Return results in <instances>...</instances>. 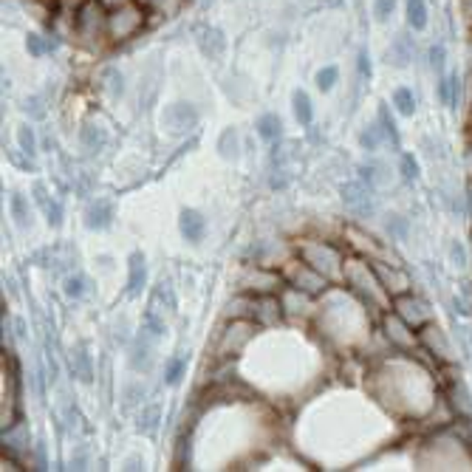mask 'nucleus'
<instances>
[{
	"instance_id": "nucleus-23",
	"label": "nucleus",
	"mask_w": 472,
	"mask_h": 472,
	"mask_svg": "<svg viewBox=\"0 0 472 472\" xmlns=\"http://www.w3.org/2000/svg\"><path fill=\"white\" fill-rule=\"evenodd\" d=\"M181 371H184V359L170 362V368H167V382H170V385H176V382L181 379Z\"/></svg>"
},
{
	"instance_id": "nucleus-5",
	"label": "nucleus",
	"mask_w": 472,
	"mask_h": 472,
	"mask_svg": "<svg viewBox=\"0 0 472 472\" xmlns=\"http://www.w3.org/2000/svg\"><path fill=\"white\" fill-rule=\"evenodd\" d=\"M373 275L379 278V286L382 289H387L393 297H399V294H404V292H408V278H404V275H399V272H387V269L385 266H373Z\"/></svg>"
},
{
	"instance_id": "nucleus-11",
	"label": "nucleus",
	"mask_w": 472,
	"mask_h": 472,
	"mask_svg": "<svg viewBox=\"0 0 472 472\" xmlns=\"http://www.w3.org/2000/svg\"><path fill=\"white\" fill-rule=\"evenodd\" d=\"M317 249V257H311V255H306L308 257V263L317 269V272H331V269L336 266V252L334 249H328V246H314Z\"/></svg>"
},
{
	"instance_id": "nucleus-7",
	"label": "nucleus",
	"mask_w": 472,
	"mask_h": 472,
	"mask_svg": "<svg viewBox=\"0 0 472 472\" xmlns=\"http://www.w3.org/2000/svg\"><path fill=\"white\" fill-rule=\"evenodd\" d=\"M385 328H387V336L393 343H399V345H413V334H408V322H404L399 314H387L385 317Z\"/></svg>"
},
{
	"instance_id": "nucleus-18",
	"label": "nucleus",
	"mask_w": 472,
	"mask_h": 472,
	"mask_svg": "<svg viewBox=\"0 0 472 472\" xmlns=\"http://www.w3.org/2000/svg\"><path fill=\"white\" fill-rule=\"evenodd\" d=\"M393 9H396V0H376V3H373V15H376L379 23H387L390 15H393Z\"/></svg>"
},
{
	"instance_id": "nucleus-15",
	"label": "nucleus",
	"mask_w": 472,
	"mask_h": 472,
	"mask_svg": "<svg viewBox=\"0 0 472 472\" xmlns=\"http://www.w3.org/2000/svg\"><path fill=\"white\" fill-rule=\"evenodd\" d=\"M393 105L399 108V113L413 116V113H416V96H413V91H410V88H399V91L393 94Z\"/></svg>"
},
{
	"instance_id": "nucleus-14",
	"label": "nucleus",
	"mask_w": 472,
	"mask_h": 472,
	"mask_svg": "<svg viewBox=\"0 0 472 472\" xmlns=\"http://www.w3.org/2000/svg\"><path fill=\"white\" fill-rule=\"evenodd\" d=\"M294 116H297L300 124H311V119H314V108H311V99H308L306 91L294 94Z\"/></svg>"
},
{
	"instance_id": "nucleus-6",
	"label": "nucleus",
	"mask_w": 472,
	"mask_h": 472,
	"mask_svg": "<svg viewBox=\"0 0 472 472\" xmlns=\"http://www.w3.org/2000/svg\"><path fill=\"white\" fill-rule=\"evenodd\" d=\"M322 286H325V278H322V272H317L314 266H311V269L300 266L297 272H294V289H303V292L314 294V292H320Z\"/></svg>"
},
{
	"instance_id": "nucleus-10",
	"label": "nucleus",
	"mask_w": 472,
	"mask_h": 472,
	"mask_svg": "<svg viewBox=\"0 0 472 472\" xmlns=\"http://www.w3.org/2000/svg\"><path fill=\"white\" fill-rule=\"evenodd\" d=\"M408 26L422 31L427 26V3L424 0H408Z\"/></svg>"
},
{
	"instance_id": "nucleus-24",
	"label": "nucleus",
	"mask_w": 472,
	"mask_h": 472,
	"mask_svg": "<svg viewBox=\"0 0 472 472\" xmlns=\"http://www.w3.org/2000/svg\"><path fill=\"white\" fill-rule=\"evenodd\" d=\"M379 119L385 124V133H387V136H393V142H396V124H393V119H387V108L379 110Z\"/></svg>"
},
{
	"instance_id": "nucleus-25",
	"label": "nucleus",
	"mask_w": 472,
	"mask_h": 472,
	"mask_svg": "<svg viewBox=\"0 0 472 472\" xmlns=\"http://www.w3.org/2000/svg\"><path fill=\"white\" fill-rule=\"evenodd\" d=\"M12 210H15L17 221H20V224H26V210H23V198H20V195H15V198H12Z\"/></svg>"
},
{
	"instance_id": "nucleus-17",
	"label": "nucleus",
	"mask_w": 472,
	"mask_h": 472,
	"mask_svg": "<svg viewBox=\"0 0 472 472\" xmlns=\"http://www.w3.org/2000/svg\"><path fill=\"white\" fill-rule=\"evenodd\" d=\"M336 77H340V71H336L334 65H325L322 71H317V88L320 91H331L334 83H336Z\"/></svg>"
},
{
	"instance_id": "nucleus-19",
	"label": "nucleus",
	"mask_w": 472,
	"mask_h": 472,
	"mask_svg": "<svg viewBox=\"0 0 472 472\" xmlns=\"http://www.w3.org/2000/svg\"><path fill=\"white\" fill-rule=\"evenodd\" d=\"M401 176L408 178V181L419 176V164H416V159H413L410 153H404V156H401Z\"/></svg>"
},
{
	"instance_id": "nucleus-8",
	"label": "nucleus",
	"mask_w": 472,
	"mask_h": 472,
	"mask_svg": "<svg viewBox=\"0 0 472 472\" xmlns=\"http://www.w3.org/2000/svg\"><path fill=\"white\" fill-rule=\"evenodd\" d=\"M387 57L393 59V65H399V69H404L410 59H413V40L408 34H399L387 51Z\"/></svg>"
},
{
	"instance_id": "nucleus-29",
	"label": "nucleus",
	"mask_w": 472,
	"mask_h": 472,
	"mask_svg": "<svg viewBox=\"0 0 472 472\" xmlns=\"http://www.w3.org/2000/svg\"><path fill=\"white\" fill-rule=\"evenodd\" d=\"M20 142H23V148L31 150V133H29V130H20Z\"/></svg>"
},
{
	"instance_id": "nucleus-16",
	"label": "nucleus",
	"mask_w": 472,
	"mask_h": 472,
	"mask_svg": "<svg viewBox=\"0 0 472 472\" xmlns=\"http://www.w3.org/2000/svg\"><path fill=\"white\" fill-rule=\"evenodd\" d=\"M455 94H458V77H455V74H452V77H444V80L438 83V99H441V105L452 108V105H455Z\"/></svg>"
},
{
	"instance_id": "nucleus-3",
	"label": "nucleus",
	"mask_w": 472,
	"mask_h": 472,
	"mask_svg": "<svg viewBox=\"0 0 472 472\" xmlns=\"http://www.w3.org/2000/svg\"><path fill=\"white\" fill-rule=\"evenodd\" d=\"M450 404H452V410L458 413V419H472V399H469V390L461 379H455L450 385Z\"/></svg>"
},
{
	"instance_id": "nucleus-22",
	"label": "nucleus",
	"mask_w": 472,
	"mask_h": 472,
	"mask_svg": "<svg viewBox=\"0 0 472 472\" xmlns=\"http://www.w3.org/2000/svg\"><path fill=\"white\" fill-rule=\"evenodd\" d=\"M357 65H359V77H362V80H371V57H368V51H359Z\"/></svg>"
},
{
	"instance_id": "nucleus-21",
	"label": "nucleus",
	"mask_w": 472,
	"mask_h": 472,
	"mask_svg": "<svg viewBox=\"0 0 472 472\" xmlns=\"http://www.w3.org/2000/svg\"><path fill=\"white\" fill-rule=\"evenodd\" d=\"M359 142H362V148L376 150V148H379V130H376V127H368V130L362 133V139H359Z\"/></svg>"
},
{
	"instance_id": "nucleus-20",
	"label": "nucleus",
	"mask_w": 472,
	"mask_h": 472,
	"mask_svg": "<svg viewBox=\"0 0 472 472\" xmlns=\"http://www.w3.org/2000/svg\"><path fill=\"white\" fill-rule=\"evenodd\" d=\"M444 59H447L444 45H433V48H430V65H433L436 71H444Z\"/></svg>"
},
{
	"instance_id": "nucleus-1",
	"label": "nucleus",
	"mask_w": 472,
	"mask_h": 472,
	"mask_svg": "<svg viewBox=\"0 0 472 472\" xmlns=\"http://www.w3.org/2000/svg\"><path fill=\"white\" fill-rule=\"evenodd\" d=\"M396 314L408 322L410 328H424L430 322V308L424 300L410 297V294H399L396 297Z\"/></svg>"
},
{
	"instance_id": "nucleus-12",
	"label": "nucleus",
	"mask_w": 472,
	"mask_h": 472,
	"mask_svg": "<svg viewBox=\"0 0 472 472\" xmlns=\"http://www.w3.org/2000/svg\"><path fill=\"white\" fill-rule=\"evenodd\" d=\"M201 48H204L210 57H218L224 51V37L218 29H201Z\"/></svg>"
},
{
	"instance_id": "nucleus-28",
	"label": "nucleus",
	"mask_w": 472,
	"mask_h": 472,
	"mask_svg": "<svg viewBox=\"0 0 472 472\" xmlns=\"http://www.w3.org/2000/svg\"><path fill=\"white\" fill-rule=\"evenodd\" d=\"M142 3L148 6V9H162V6H167L170 0H142Z\"/></svg>"
},
{
	"instance_id": "nucleus-13",
	"label": "nucleus",
	"mask_w": 472,
	"mask_h": 472,
	"mask_svg": "<svg viewBox=\"0 0 472 472\" xmlns=\"http://www.w3.org/2000/svg\"><path fill=\"white\" fill-rule=\"evenodd\" d=\"M257 133L266 139V142H275L278 136H280V119L275 116V113H266V116H260V122H257Z\"/></svg>"
},
{
	"instance_id": "nucleus-2",
	"label": "nucleus",
	"mask_w": 472,
	"mask_h": 472,
	"mask_svg": "<svg viewBox=\"0 0 472 472\" xmlns=\"http://www.w3.org/2000/svg\"><path fill=\"white\" fill-rule=\"evenodd\" d=\"M139 26H142V12L133 9V6H124L122 12H113L110 20H108V29H110L113 37H130Z\"/></svg>"
},
{
	"instance_id": "nucleus-30",
	"label": "nucleus",
	"mask_w": 472,
	"mask_h": 472,
	"mask_svg": "<svg viewBox=\"0 0 472 472\" xmlns=\"http://www.w3.org/2000/svg\"><path fill=\"white\" fill-rule=\"evenodd\" d=\"M99 3H124V0H99Z\"/></svg>"
},
{
	"instance_id": "nucleus-26",
	"label": "nucleus",
	"mask_w": 472,
	"mask_h": 472,
	"mask_svg": "<svg viewBox=\"0 0 472 472\" xmlns=\"http://www.w3.org/2000/svg\"><path fill=\"white\" fill-rule=\"evenodd\" d=\"M29 51H31L34 57H40V54L45 51V45L40 43V37H37V34H31V37H29Z\"/></svg>"
},
{
	"instance_id": "nucleus-9",
	"label": "nucleus",
	"mask_w": 472,
	"mask_h": 472,
	"mask_svg": "<svg viewBox=\"0 0 472 472\" xmlns=\"http://www.w3.org/2000/svg\"><path fill=\"white\" fill-rule=\"evenodd\" d=\"M204 229H207V221L204 218H201L195 210H187L184 215H181V232H184V238L187 241H201V238H204Z\"/></svg>"
},
{
	"instance_id": "nucleus-27",
	"label": "nucleus",
	"mask_w": 472,
	"mask_h": 472,
	"mask_svg": "<svg viewBox=\"0 0 472 472\" xmlns=\"http://www.w3.org/2000/svg\"><path fill=\"white\" fill-rule=\"evenodd\" d=\"M65 292H69L71 297H80L83 294V280L77 278V280H69V289H65Z\"/></svg>"
},
{
	"instance_id": "nucleus-4",
	"label": "nucleus",
	"mask_w": 472,
	"mask_h": 472,
	"mask_svg": "<svg viewBox=\"0 0 472 472\" xmlns=\"http://www.w3.org/2000/svg\"><path fill=\"white\" fill-rule=\"evenodd\" d=\"M422 343H424L438 359H450V343H447V336L441 334L438 325H424V331H422Z\"/></svg>"
}]
</instances>
